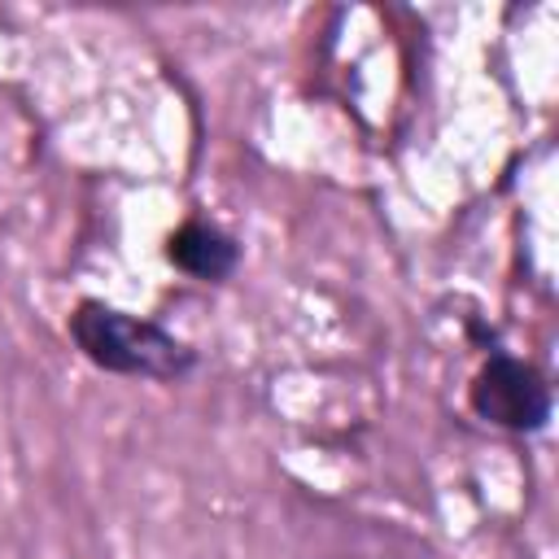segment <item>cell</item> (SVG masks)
I'll return each instance as SVG.
<instances>
[{
	"mask_svg": "<svg viewBox=\"0 0 559 559\" xmlns=\"http://www.w3.org/2000/svg\"><path fill=\"white\" fill-rule=\"evenodd\" d=\"M467 402L485 424L507 428V432H542L550 419L546 376L507 349H493L485 358V367L472 376Z\"/></svg>",
	"mask_w": 559,
	"mask_h": 559,
	"instance_id": "7a4b0ae2",
	"label": "cell"
},
{
	"mask_svg": "<svg viewBox=\"0 0 559 559\" xmlns=\"http://www.w3.org/2000/svg\"><path fill=\"white\" fill-rule=\"evenodd\" d=\"M70 336L79 354L109 376L179 380L197 367L192 345H183L175 332H166L153 319L105 306V301H79L70 314Z\"/></svg>",
	"mask_w": 559,
	"mask_h": 559,
	"instance_id": "6da1fadb",
	"label": "cell"
},
{
	"mask_svg": "<svg viewBox=\"0 0 559 559\" xmlns=\"http://www.w3.org/2000/svg\"><path fill=\"white\" fill-rule=\"evenodd\" d=\"M166 258L183 271V275H192V280H227L231 271H236V262H240V245L227 236V231H218V227H210V223H183V227H175L170 231V240H166Z\"/></svg>",
	"mask_w": 559,
	"mask_h": 559,
	"instance_id": "3957f363",
	"label": "cell"
}]
</instances>
